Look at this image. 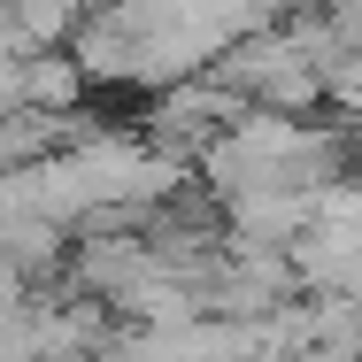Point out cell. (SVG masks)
Returning <instances> with one entry per match:
<instances>
[{
	"instance_id": "obj_1",
	"label": "cell",
	"mask_w": 362,
	"mask_h": 362,
	"mask_svg": "<svg viewBox=\"0 0 362 362\" xmlns=\"http://www.w3.org/2000/svg\"><path fill=\"white\" fill-rule=\"evenodd\" d=\"M85 62L62 54V47H47V54H31V62H8V116L16 108H47V116H70L77 100H85Z\"/></svg>"
}]
</instances>
